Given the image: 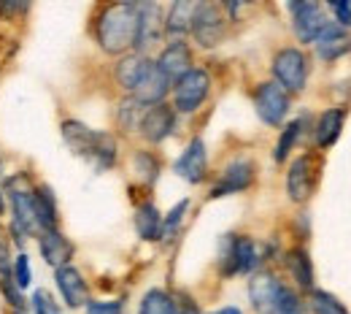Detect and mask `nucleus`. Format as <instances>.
<instances>
[{
	"mask_svg": "<svg viewBox=\"0 0 351 314\" xmlns=\"http://www.w3.org/2000/svg\"><path fill=\"white\" fill-rule=\"evenodd\" d=\"M11 279L16 282V287H19V290H27V287L33 284V269H30V258H27L25 252L14 258V263H11Z\"/></svg>",
	"mask_w": 351,
	"mask_h": 314,
	"instance_id": "72a5a7b5",
	"label": "nucleus"
},
{
	"mask_svg": "<svg viewBox=\"0 0 351 314\" xmlns=\"http://www.w3.org/2000/svg\"><path fill=\"white\" fill-rule=\"evenodd\" d=\"M300 133H303V120H295V122H289V125L281 131L278 141H276V149H273V160H276V163H284V160L289 157V152L295 149Z\"/></svg>",
	"mask_w": 351,
	"mask_h": 314,
	"instance_id": "cd10ccee",
	"label": "nucleus"
},
{
	"mask_svg": "<svg viewBox=\"0 0 351 314\" xmlns=\"http://www.w3.org/2000/svg\"><path fill=\"white\" fill-rule=\"evenodd\" d=\"M5 198L11 203V233L22 244L25 236H33L36 227V212H33V198H36V184L27 174H11L5 179Z\"/></svg>",
	"mask_w": 351,
	"mask_h": 314,
	"instance_id": "7ed1b4c3",
	"label": "nucleus"
},
{
	"mask_svg": "<svg viewBox=\"0 0 351 314\" xmlns=\"http://www.w3.org/2000/svg\"><path fill=\"white\" fill-rule=\"evenodd\" d=\"M0 293H3L5 304H8L14 312H25V309H27V301H25L22 290L16 287V282L11 279V271H8V273H0Z\"/></svg>",
	"mask_w": 351,
	"mask_h": 314,
	"instance_id": "7c9ffc66",
	"label": "nucleus"
},
{
	"mask_svg": "<svg viewBox=\"0 0 351 314\" xmlns=\"http://www.w3.org/2000/svg\"><path fill=\"white\" fill-rule=\"evenodd\" d=\"M254 109H257V117L263 120L265 125L278 128L289 114V92L284 87H278L276 82H265V85L257 87Z\"/></svg>",
	"mask_w": 351,
	"mask_h": 314,
	"instance_id": "6e6552de",
	"label": "nucleus"
},
{
	"mask_svg": "<svg viewBox=\"0 0 351 314\" xmlns=\"http://www.w3.org/2000/svg\"><path fill=\"white\" fill-rule=\"evenodd\" d=\"M338 16V27H349L351 25V3H332L330 5Z\"/></svg>",
	"mask_w": 351,
	"mask_h": 314,
	"instance_id": "58836bf2",
	"label": "nucleus"
},
{
	"mask_svg": "<svg viewBox=\"0 0 351 314\" xmlns=\"http://www.w3.org/2000/svg\"><path fill=\"white\" fill-rule=\"evenodd\" d=\"M132 163H135L138 179L146 181V184H154L157 181V177H160V163H157V157L152 152H135Z\"/></svg>",
	"mask_w": 351,
	"mask_h": 314,
	"instance_id": "c85d7f7f",
	"label": "nucleus"
},
{
	"mask_svg": "<svg viewBox=\"0 0 351 314\" xmlns=\"http://www.w3.org/2000/svg\"><path fill=\"white\" fill-rule=\"evenodd\" d=\"M87 314H125L122 301H89Z\"/></svg>",
	"mask_w": 351,
	"mask_h": 314,
	"instance_id": "4c0bfd02",
	"label": "nucleus"
},
{
	"mask_svg": "<svg viewBox=\"0 0 351 314\" xmlns=\"http://www.w3.org/2000/svg\"><path fill=\"white\" fill-rule=\"evenodd\" d=\"M195 41L203 49H217L227 36V16L217 3H197L192 14V30Z\"/></svg>",
	"mask_w": 351,
	"mask_h": 314,
	"instance_id": "39448f33",
	"label": "nucleus"
},
{
	"mask_svg": "<svg viewBox=\"0 0 351 314\" xmlns=\"http://www.w3.org/2000/svg\"><path fill=\"white\" fill-rule=\"evenodd\" d=\"M138 131H141V135H143L149 144H162V141L176 131V111L168 103H160V106L146 109Z\"/></svg>",
	"mask_w": 351,
	"mask_h": 314,
	"instance_id": "2eb2a0df",
	"label": "nucleus"
},
{
	"mask_svg": "<svg viewBox=\"0 0 351 314\" xmlns=\"http://www.w3.org/2000/svg\"><path fill=\"white\" fill-rule=\"evenodd\" d=\"M33 212H36V227L41 230H54L60 223V212H57V198L51 192L49 184L36 187V198H33Z\"/></svg>",
	"mask_w": 351,
	"mask_h": 314,
	"instance_id": "412c9836",
	"label": "nucleus"
},
{
	"mask_svg": "<svg viewBox=\"0 0 351 314\" xmlns=\"http://www.w3.org/2000/svg\"><path fill=\"white\" fill-rule=\"evenodd\" d=\"M281 282L276 273L270 271H257L249 282V298H252V306L257 309V314H273V306H276V298L281 293Z\"/></svg>",
	"mask_w": 351,
	"mask_h": 314,
	"instance_id": "f3484780",
	"label": "nucleus"
},
{
	"mask_svg": "<svg viewBox=\"0 0 351 314\" xmlns=\"http://www.w3.org/2000/svg\"><path fill=\"white\" fill-rule=\"evenodd\" d=\"M154 65L160 68V74L176 85L181 76H186L192 71V49L184 44V41H171L160 52V57L154 60Z\"/></svg>",
	"mask_w": 351,
	"mask_h": 314,
	"instance_id": "dca6fc26",
	"label": "nucleus"
},
{
	"mask_svg": "<svg viewBox=\"0 0 351 314\" xmlns=\"http://www.w3.org/2000/svg\"><path fill=\"white\" fill-rule=\"evenodd\" d=\"M30 306H33V314H62L60 312V304L54 301V295H51L49 290H44V287L33 290Z\"/></svg>",
	"mask_w": 351,
	"mask_h": 314,
	"instance_id": "c9c22d12",
	"label": "nucleus"
},
{
	"mask_svg": "<svg viewBox=\"0 0 351 314\" xmlns=\"http://www.w3.org/2000/svg\"><path fill=\"white\" fill-rule=\"evenodd\" d=\"M263 255L254 238L249 236H224L219 252V269L224 276H235V273H249L260 266Z\"/></svg>",
	"mask_w": 351,
	"mask_h": 314,
	"instance_id": "20e7f679",
	"label": "nucleus"
},
{
	"mask_svg": "<svg viewBox=\"0 0 351 314\" xmlns=\"http://www.w3.org/2000/svg\"><path fill=\"white\" fill-rule=\"evenodd\" d=\"M135 33H138L135 3H114L100 11L95 36L106 54H130V49H135Z\"/></svg>",
	"mask_w": 351,
	"mask_h": 314,
	"instance_id": "f257e3e1",
	"label": "nucleus"
},
{
	"mask_svg": "<svg viewBox=\"0 0 351 314\" xmlns=\"http://www.w3.org/2000/svg\"><path fill=\"white\" fill-rule=\"evenodd\" d=\"M273 76L276 85L287 92H303L308 82V57L295 46L281 49L273 57Z\"/></svg>",
	"mask_w": 351,
	"mask_h": 314,
	"instance_id": "423d86ee",
	"label": "nucleus"
},
{
	"mask_svg": "<svg viewBox=\"0 0 351 314\" xmlns=\"http://www.w3.org/2000/svg\"><path fill=\"white\" fill-rule=\"evenodd\" d=\"M62 141L68 144V149L73 155H79L82 160H87L95 171H108L117 163V141L114 135L103 133V131H92L89 125L79 120H65L62 122Z\"/></svg>",
	"mask_w": 351,
	"mask_h": 314,
	"instance_id": "f03ea898",
	"label": "nucleus"
},
{
	"mask_svg": "<svg viewBox=\"0 0 351 314\" xmlns=\"http://www.w3.org/2000/svg\"><path fill=\"white\" fill-rule=\"evenodd\" d=\"M186 209H189V198H184V201H178L173 209L162 217V236L160 238H168V236H173L176 230H178V225L184 223V214H186Z\"/></svg>",
	"mask_w": 351,
	"mask_h": 314,
	"instance_id": "f704fd0d",
	"label": "nucleus"
},
{
	"mask_svg": "<svg viewBox=\"0 0 351 314\" xmlns=\"http://www.w3.org/2000/svg\"><path fill=\"white\" fill-rule=\"evenodd\" d=\"M143 111H146V106H141L135 98H128L122 106H119V125L125 128V131H138L141 128V120H143Z\"/></svg>",
	"mask_w": 351,
	"mask_h": 314,
	"instance_id": "c756f323",
	"label": "nucleus"
},
{
	"mask_svg": "<svg viewBox=\"0 0 351 314\" xmlns=\"http://www.w3.org/2000/svg\"><path fill=\"white\" fill-rule=\"evenodd\" d=\"M138 314H176V298L165 290H149L143 298H141V306Z\"/></svg>",
	"mask_w": 351,
	"mask_h": 314,
	"instance_id": "bb28decb",
	"label": "nucleus"
},
{
	"mask_svg": "<svg viewBox=\"0 0 351 314\" xmlns=\"http://www.w3.org/2000/svg\"><path fill=\"white\" fill-rule=\"evenodd\" d=\"M287 269H289L292 279L298 282L300 290H313V263H311L306 249L287 252Z\"/></svg>",
	"mask_w": 351,
	"mask_h": 314,
	"instance_id": "a878e982",
	"label": "nucleus"
},
{
	"mask_svg": "<svg viewBox=\"0 0 351 314\" xmlns=\"http://www.w3.org/2000/svg\"><path fill=\"white\" fill-rule=\"evenodd\" d=\"M168 92H171V82H168V79L160 74V68L152 63V65H149V71H146V76L141 79V85H138L135 92H132V98H135L141 106L152 109V106L165 103Z\"/></svg>",
	"mask_w": 351,
	"mask_h": 314,
	"instance_id": "6ab92c4d",
	"label": "nucleus"
},
{
	"mask_svg": "<svg viewBox=\"0 0 351 314\" xmlns=\"http://www.w3.org/2000/svg\"><path fill=\"white\" fill-rule=\"evenodd\" d=\"M30 5L27 3H0V14H8V16H14V14H25Z\"/></svg>",
	"mask_w": 351,
	"mask_h": 314,
	"instance_id": "ea45409f",
	"label": "nucleus"
},
{
	"mask_svg": "<svg viewBox=\"0 0 351 314\" xmlns=\"http://www.w3.org/2000/svg\"><path fill=\"white\" fill-rule=\"evenodd\" d=\"M349 49H351L349 33H346L343 27H338V25H330V27L319 36V41H316V54H319L322 60H327V63L343 57Z\"/></svg>",
	"mask_w": 351,
	"mask_h": 314,
	"instance_id": "4be33fe9",
	"label": "nucleus"
},
{
	"mask_svg": "<svg viewBox=\"0 0 351 314\" xmlns=\"http://www.w3.org/2000/svg\"><path fill=\"white\" fill-rule=\"evenodd\" d=\"M176 314H200V309L192 298H184L181 304H176Z\"/></svg>",
	"mask_w": 351,
	"mask_h": 314,
	"instance_id": "a19ab883",
	"label": "nucleus"
},
{
	"mask_svg": "<svg viewBox=\"0 0 351 314\" xmlns=\"http://www.w3.org/2000/svg\"><path fill=\"white\" fill-rule=\"evenodd\" d=\"M54 282H57V290H60L65 306L82 309V306L89 304V287L87 282H84V276H82V271L76 269V266L68 263V266L57 269L54 271Z\"/></svg>",
	"mask_w": 351,
	"mask_h": 314,
	"instance_id": "4468645a",
	"label": "nucleus"
},
{
	"mask_svg": "<svg viewBox=\"0 0 351 314\" xmlns=\"http://www.w3.org/2000/svg\"><path fill=\"white\" fill-rule=\"evenodd\" d=\"M0 177H3V163H0Z\"/></svg>",
	"mask_w": 351,
	"mask_h": 314,
	"instance_id": "c03bdc74",
	"label": "nucleus"
},
{
	"mask_svg": "<svg viewBox=\"0 0 351 314\" xmlns=\"http://www.w3.org/2000/svg\"><path fill=\"white\" fill-rule=\"evenodd\" d=\"M152 63L154 60H149L146 54H138V52L122 54L119 63H117V68H114V76H117L119 87L128 92H135V87L141 85V79L146 76V71H149Z\"/></svg>",
	"mask_w": 351,
	"mask_h": 314,
	"instance_id": "aec40b11",
	"label": "nucleus"
},
{
	"mask_svg": "<svg viewBox=\"0 0 351 314\" xmlns=\"http://www.w3.org/2000/svg\"><path fill=\"white\" fill-rule=\"evenodd\" d=\"M211 92V76L203 68H192L173 85V111L192 114L197 111Z\"/></svg>",
	"mask_w": 351,
	"mask_h": 314,
	"instance_id": "0eeeda50",
	"label": "nucleus"
},
{
	"mask_svg": "<svg viewBox=\"0 0 351 314\" xmlns=\"http://www.w3.org/2000/svg\"><path fill=\"white\" fill-rule=\"evenodd\" d=\"M195 5H197V3L178 0V3H173V5L168 8V14H165V33H168L173 41H184V36L192 30Z\"/></svg>",
	"mask_w": 351,
	"mask_h": 314,
	"instance_id": "5701e85b",
	"label": "nucleus"
},
{
	"mask_svg": "<svg viewBox=\"0 0 351 314\" xmlns=\"http://www.w3.org/2000/svg\"><path fill=\"white\" fill-rule=\"evenodd\" d=\"M173 171L189 184H200L208 177V149L203 138H192L186 144V149L178 155V160L173 163Z\"/></svg>",
	"mask_w": 351,
	"mask_h": 314,
	"instance_id": "f8f14e48",
	"label": "nucleus"
},
{
	"mask_svg": "<svg viewBox=\"0 0 351 314\" xmlns=\"http://www.w3.org/2000/svg\"><path fill=\"white\" fill-rule=\"evenodd\" d=\"M273 314H306V304L300 301V295L292 287L284 284L281 293H278V298H276Z\"/></svg>",
	"mask_w": 351,
	"mask_h": 314,
	"instance_id": "2f4dec72",
	"label": "nucleus"
},
{
	"mask_svg": "<svg viewBox=\"0 0 351 314\" xmlns=\"http://www.w3.org/2000/svg\"><path fill=\"white\" fill-rule=\"evenodd\" d=\"M319 181V160L313 155H300L287 174V195L295 203H306L308 198L313 195Z\"/></svg>",
	"mask_w": 351,
	"mask_h": 314,
	"instance_id": "1a4fd4ad",
	"label": "nucleus"
},
{
	"mask_svg": "<svg viewBox=\"0 0 351 314\" xmlns=\"http://www.w3.org/2000/svg\"><path fill=\"white\" fill-rule=\"evenodd\" d=\"M343 120H346L343 109H327V111H322V117L316 122V144L322 149H327V146H332L338 141V135L343 131Z\"/></svg>",
	"mask_w": 351,
	"mask_h": 314,
	"instance_id": "393cba45",
	"label": "nucleus"
},
{
	"mask_svg": "<svg viewBox=\"0 0 351 314\" xmlns=\"http://www.w3.org/2000/svg\"><path fill=\"white\" fill-rule=\"evenodd\" d=\"M292 11V25H295V33L303 44H316L319 36L330 27L324 11L319 3H292L289 5Z\"/></svg>",
	"mask_w": 351,
	"mask_h": 314,
	"instance_id": "9b49d317",
	"label": "nucleus"
},
{
	"mask_svg": "<svg viewBox=\"0 0 351 314\" xmlns=\"http://www.w3.org/2000/svg\"><path fill=\"white\" fill-rule=\"evenodd\" d=\"M311 309L313 314H349L338 298H332L330 293H322V290H311Z\"/></svg>",
	"mask_w": 351,
	"mask_h": 314,
	"instance_id": "473e14b6",
	"label": "nucleus"
},
{
	"mask_svg": "<svg viewBox=\"0 0 351 314\" xmlns=\"http://www.w3.org/2000/svg\"><path fill=\"white\" fill-rule=\"evenodd\" d=\"M254 181V163L252 160H232L219 174L217 184L211 187V198H224L249 190Z\"/></svg>",
	"mask_w": 351,
	"mask_h": 314,
	"instance_id": "ddd939ff",
	"label": "nucleus"
},
{
	"mask_svg": "<svg viewBox=\"0 0 351 314\" xmlns=\"http://www.w3.org/2000/svg\"><path fill=\"white\" fill-rule=\"evenodd\" d=\"M11 233L0 225V273H8L11 271V238H8Z\"/></svg>",
	"mask_w": 351,
	"mask_h": 314,
	"instance_id": "e433bc0d",
	"label": "nucleus"
},
{
	"mask_svg": "<svg viewBox=\"0 0 351 314\" xmlns=\"http://www.w3.org/2000/svg\"><path fill=\"white\" fill-rule=\"evenodd\" d=\"M38 252L51 269H62L68 266V260L73 258V244L54 227V230H41L38 233Z\"/></svg>",
	"mask_w": 351,
	"mask_h": 314,
	"instance_id": "a211bd4d",
	"label": "nucleus"
},
{
	"mask_svg": "<svg viewBox=\"0 0 351 314\" xmlns=\"http://www.w3.org/2000/svg\"><path fill=\"white\" fill-rule=\"evenodd\" d=\"M3 214H5V195L0 192V217H3Z\"/></svg>",
	"mask_w": 351,
	"mask_h": 314,
	"instance_id": "37998d69",
	"label": "nucleus"
},
{
	"mask_svg": "<svg viewBox=\"0 0 351 314\" xmlns=\"http://www.w3.org/2000/svg\"><path fill=\"white\" fill-rule=\"evenodd\" d=\"M135 233L143 241H160L162 236V214L154 203H141L135 212Z\"/></svg>",
	"mask_w": 351,
	"mask_h": 314,
	"instance_id": "b1692460",
	"label": "nucleus"
},
{
	"mask_svg": "<svg viewBox=\"0 0 351 314\" xmlns=\"http://www.w3.org/2000/svg\"><path fill=\"white\" fill-rule=\"evenodd\" d=\"M138 8V33H135V49L143 54L146 49L157 46L165 36V14L157 3H141Z\"/></svg>",
	"mask_w": 351,
	"mask_h": 314,
	"instance_id": "9d476101",
	"label": "nucleus"
},
{
	"mask_svg": "<svg viewBox=\"0 0 351 314\" xmlns=\"http://www.w3.org/2000/svg\"><path fill=\"white\" fill-rule=\"evenodd\" d=\"M214 314H243L238 306H224V309H217Z\"/></svg>",
	"mask_w": 351,
	"mask_h": 314,
	"instance_id": "79ce46f5",
	"label": "nucleus"
},
{
	"mask_svg": "<svg viewBox=\"0 0 351 314\" xmlns=\"http://www.w3.org/2000/svg\"><path fill=\"white\" fill-rule=\"evenodd\" d=\"M11 314H27V312H11Z\"/></svg>",
	"mask_w": 351,
	"mask_h": 314,
	"instance_id": "a18cd8bd",
	"label": "nucleus"
}]
</instances>
